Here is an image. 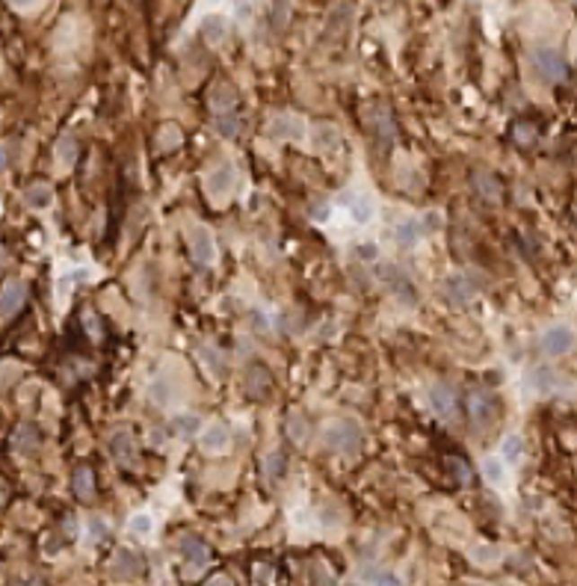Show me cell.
Returning <instances> with one entry per match:
<instances>
[{
    "label": "cell",
    "instance_id": "obj_7",
    "mask_svg": "<svg viewBox=\"0 0 577 586\" xmlns=\"http://www.w3.org/2000/svg\"><path fill=\"white\" fill-rule=\"evenodd\" d=\"M178 551H181V557L192 565V569H205V565L210 563L208 542L201 537H192V533H184V537L178 539Z\"/></svg>",
    "mask_w": 577,
    "mask_h": 586
},
{
    "label": "cell",
    "instance_id": "obj_22",
    "mask_svg": "<svg viewBox=\"0 0 577 586\" xmlns=\"http://www.w3.org/2000/svg\"><path fill=\"white\" fill-rule=\"evenodd\" d=\"M210 110H214V113H231V110L237 107V93L235 89H231L228 84H219L214 93H210Z\"/></svg>",
    "mask_w": 577,
    "mask_h": 586
},
{
    "label": "cell",
    "instance_id": "obj_3",
    "mask_svg": "<svg viewBox=\"0 0 577 586\" xmlns=\"http://www.w3.org/2000/svg\"><path fill=\"white\" fill-rule=\"evenodd\" d=\"M539 350L545 352V356H554V359L569 356V352L574 350V329L572 326H551V329H545L542 335H539Z\"/></svg>",
    "mask_w": 577,
    "mask_h": 586
},
{
    "label": "cell",
    "instance_id": "obj_27",
    "mask_svg": "<svg viewBox=\"0 0 577 586\" xmlns=\"http://www.w3.org/2000/svg\"><path fill=\"white\" fill-rule=\"evenodd\" d=\"M264 474H267L270 483L285 480V474H288V453L285 450H272L270 457L264 459Z\"/></svg>",
    "mask_w": 577,
    "mask_h": 586
},
{
    "label": "cell",
    "instance_id": "obj_41",
    "mask_svg": "<svg viewBox=\"0 0 577 586\" xmlns=\"http://www.w3.org/2000/svg\"><path fill=\"white\" fill-rule=\"evenodd\" d=\"M231 6H235V15L240 18V22H246V18L252 15V0H231Z\"/></svg>",
    "mask_w": 577,
    "mask_h": 586
},
{
    "label": "cell",
    "instance_id": "obj_43",
    "mask_svg": "<svg viewBox=\"0 0 577 586\" xmlns=\"http://www.w3.org/2000/svg\"><path fill=\"white\" fill-rule=\"evenodd\" d=\"M356 252H359V258H364V261H373V258H377V255H379V249H377V244H361V246H359Z\"/></svg>",
    "mask_w": 577,
    "mask_h": 586
},
{
    "label": "cell",
    "instance_id": "obj_20",
    "mask_svg": "<svg viewBox=\"0 0 577 586\" xmlns=\"http://www.w3.org/2000/svg\"><path fill=\"white\" fill-rule=\"evenodd\" d=\"M199 33H201V39H205V42L219 45L222 39L228 36V24H226V18H219V15H208V18H201Z\"/></svg>",
    "mask_w": 577,
    "mask_h": 586
},
{
    "label": "cell",
    "instance_id": "obj_44",
    "mask_svg": "<svg viewBox=\"0 0 577 586\" xmlns=\"http://www.w3.org/2000/svg\"><path fill=\"white\" fill-rule=\"evenodd\" d=\"M329 214H332V208L326 205V201H323V205H317V208H311V219H317V222H326Z\"/></svg>",
    "mask_w": 577,
    "mask_h": 586
},
{
    "label": "cell",
    "instance_id": "obj_9",
    "mask_svg": "<svg viewBox=\"0 0 577 586\" xmlns=\"http://www.w3.org/2000/svg\"><path fill=\"white\" fill-rule=\"evenodd\" d=\"M24 299H27V288H24V281H18V279H9L4 288H0V317H13L15 311H22L24 306Z\"/></svg>",
    "mask_w": 577,
    "mask_h": 586
},
{
    "label": "cell",
    "instance_id": "obj_17",
    "mask_svg": "<svg viewBox=\"0 0 577 586\" xmlns=\"http://www.w3.org/2000/svg\"><path fill=\"white\" fill-rule=\"evenodd\" d=\"M201 450L205 453H226L228 450V444H231V430L226 427V423H210V427L201 432Z\"/></svg>",
    "mask_w": 577,
    "mask_h": 586
},
{
    "label": "cell",
    "instance_id": "obj_4",
    "mask_svg": "<svg viewBox=\"0 0 577 586\" xmlns=\"http://www.w3.org/2000/svg\"><path fill=\"white\" fill-rule=\"evenodd\" d=\"M444 297H448L450 306H468V302L477 297V281L465 272H453V276L444 281Z\"/></svg>",
    "mask_w": 577,
    "mask_h": 586
},
{
    "label": "cell",
    "instance_id": "obj_25",
    "mask_svg": "<svg viewBox=\"0 0 577 586\" xmlns=\"http://www.w3.org/2000/svg\"><path fill=\"white\" fill-rule=\"evenodd\" d=\"M528 388L536 394H551L556 388V373L551 368H533L528 373Z\"/></svg>",
    "mask_w": 577,
    "mask_h": 586
},
{
    "label": "cell",
    "instance_id": "obj_34",
    "mask_svg": "<svg viewBox=\"0 0 577 586\" xmlns=\"http://www.w3.org/2000/svg\"><path fill=\"white\" fill-rule=\"evenodd\" d=\"M199 359L205 361L208 370L214 373V377H222V373H226V359H222L219 350H214V347H201V350H199Z\"/></svg>",
    "mask_w": 577,
    "mask_h": 586
},
{
    "label": "cell",
    "instance_id": "obj_29",
    "mask_svg": "<svg viewBox=\"0 0 577 586\" xmlns=\"http://www.w3.org/2000/svg\"><path fill=\"white\" fill-rule=\"evenodd\" d=\"M72 489L80 501H93L95 498V480H93V471L89 468H77L75 477H72Z\"/></svg>",
    "mask_w": 577,
    "mask_h": 586
},
{
    "label": "cell",
    "instance_id": "obj_14",
    "mask_svg": "<svg viewBox=\"0 0 577 586\" xmlns=\"http://www.w3.org/2000/svg\"><path fill=\"white\" fill-rule=\"evenodd\" d=\"M471 187H474V193H477L483 201H489V205H498V201H501L503 187H501V181L492 175V172L477 169L471 175Z\"/></svg>",
    "mask_w": 577,
    "mask_h": 586
},
{
    "label": "cell",
    "instance_id": "obj_35",
    "mask_svg": "<svg viewBox=\"0 0 577 586\" xmlns=\"http://www.w3.org/2000/svg\"><path fill=\"white\" fill-rule=\"evenodd\" d=\"M483 474L489 477V483L501 486L503 477H506V465L501 462V457H485V459H483Z\"/></svg>",
    "mask_w": 577,
    "mask_h": 586
},
{
    "label": "cell",
    "instance_id": "obj_36",
    "mask_svg": "<svg viewBox=\"0 0 577 586\" xmlns=\"http://www.w3.org/2000/svg\"><path fill=\"white\" fill-rule=\"evenodd\" d=\"M217 130H219V137H226V139H235L237 137L240 119L235 116V110H231V113H217Z\"/></svg>",
    "mask_w": 577,
    "mask_h": 586
},
{
    "label": "cell",
    "instance_id": "obj_19",
    "mask_svg": "<svg viewBox=\"0 0 577 586\" xmlns=\"http://www.w3.org/2000/svg\"><path fill=\"white\" fill-rule=\"evenodd\" d=\"M373 134H377V143L379 148L388 151L391 143H394V116L388 107H377V113H373Z\"/></svg>",
    "mask_w": 577,
    "mask_h": 586
},
{
    "label": "cell",
    "instance_id": "obj_28",
    "mask_svg": "<svg viewBox=\"0 0 577 586\" xmlns=\"http://www.w3.org/2000/svg\"><path fill=\"white\" fill-rule=\"evenodd\" d=\"M521 457H524V439L515 436V432H510V436L501 441V462L503 465H519Z\"/></svg>",
    "mask_w": 577,
    "mask_h": 586
},
{
    "label": "cell",
    "instance_id": "obj_48",
    "mask_svg": "<svg viewBox=\"0 0 577 586\" xmlns=\"http://www.w3.org/2000/svg\"><path fill=\"white\" fill-rule=\"evenodd\" d=\"M214 4H217V0H214Z\"/></svg>",
    "mask_w": 577,
    "mask_h": 586
},
{
    "label": "cell",
    "instance_id": "obj_42",
    "mask_svg": "<svg viewBox=\"0 0 577 586\" xmlns=\"http://www.w3.org/2000/svg\"><path fill=\"white\" fill-rule=\"evenodd\" d=\"M421 222H423V231H439L441 228V217L439 214H423Z\"/></svg>",
    "mask_w": 577,
    "mask_h": 586
},
{
    "label": "cell",
    "instance_id": "obj_10",
    "mask_svg": "<svg viewBox=\"0 0 577 586\" xmlns=\"http://www.w3.org/2000/svg\"><path fill=\"white\" fill-rule=\"evenodd\" d=\"M267 137L270 139H302L306 137V122L299 116H276L272 122L267 125Z\"/></svg>",
    "mask_w": 577,
    "mask_h": 586
},
{
    "label": "cell",
    "instance_id": "obj_8",
    "mask_svg": "<svg viewBox=\"0 0 577 586\" xmlns=\"http://www.w3.org/2000/svg\"><path fill=\"white\" fill-rule=\"evenodd\" d=\"M494 400H492V394H485L480 388H474L468 394V415H471V423L474 427H485V423H492L494 421Z\"/></svg>",
    "mask_w": 577,
    "mask_h": 586
},
{
    "label": "cell",
    "instance_id": "obj_40",
    "mask_svg": "<svg viewBox=\"0 0 577 586\" xmlns=\"http://www.w3.org/2000/svg\"><path fill=\"white\" fill-rule=\"evenodd\" d=\"M288 427H290V436L297 439V441L306 439V421H302V415H290L288 418Z\"/></svg>",
    "mask_w": 577,
    "mask_h": 586
},
{
    "label": "cell",
    "instance_id": "obj_2",
    "mask_svg": "<svg viewBox=\"0 0 577 586\" xmlns=\"http://www.w3.org/2000/svg\"><path fill=\"white\" fill-rule=\"evenodd\" d=\"M530 59L548 84H563V80H569V63H565L556 48H536Z\"/></svg>",
    "mask_w": 577,
    "mask_h": 586
},
{
    "label": "cell",
    "instance_id": "obj_16",
    "mask_svg": "<svg viewBox=\"0 0 577 586\" xmlns=\"http://www.w3.org/2000/svg\"><path fill=\"white\" fill-rule=\"evenodd\" d=\"M427 235L423 231V222L421 217H409V219H403L397 222V228H394V240H397V246L400 249H414L421 244V237Z\"/></svg>",
    "mask_w": 577,
    "mask_h": 586
},
{
    "label": "cell",
    "instance_id": "obj_24",
    "mask_svg": "<svg viewBox=\"0 0 577 586\" xmlns=\"http://www.w3.org/2000/svg\"><path fill=\"white\" fill-rule=\"evenodd\" d=\"M39 444H42V436H39V430L33 427V423H24L22 430L15 432V439H13V448L22 453V457H27V453H33Z\"/></svg>",
    "mask_w": 577,
    "mask_h": 586
},
{
    "label": "cell",
    "instance_id": "obj_33",
    "mask_svg": "<svg viewBox=\"0 0 577 586\" xmlns=\"http://www.w3.org/2000/svg\"><path fill=\"white\" fill-rule=\"evenodd\" d=\"M148 394H151V400H155L157 406H169L172 397H175V382L166 379V377H164V379H157L155 386H151Z\"/></svg>",
    "mask_w": 577,
    "mask_h": 586
},
{
    "label": "cell",
    "instance_id": "obj_45",
    "mask_svg": "<svg viewBox=\"0 0 577 586\" xmlns=\"http://www.w3.org/2000/svg\"><path fill=\"white\" fill-rule=\"evenodd\" d=\"M533 137H536V130L524 128V125H519V128H515V139H519V143H530Z\"/></svg>",
    "mask_w": 577,
    "mask_h": 586
},
{
    "label": "cell",
    "instance_id": "obj_13",
    "mask_svg": "<svg viewBox=\"0 0 577 586\" xmlns=\"http://www.w3.org/2000/svg\"><path fill=\"white\" fill-rule=\"evenodd\" d=\"M190 249H192L196 264H201V267H210L217 261V244H214V237H210L208 228H192Z\"/></svg>",
    "mask_w": 577,
    "mask_h": 586
},
{
    "label": "cell",
    "instance_id": "obj_23",
    "mask_svg": "<svg viewBox=\"0 0 577 586\" xmlns=\"http://www.w3.org/2000/svg\"><path fill=\"white\" fill-rule=\"evenodd\" d=\"M24 205L30 210H45L54 205V190H50L48 184H33V187H27L24 190Z\"/></svg>",
    "mask_w": 577,
    "mask_h": 586
},
{
    "label": "cell",
    "instance_id": "obj_37",
    "mask_svg": "<svg viewBox=\"0 0 577 586\" xmlns=\"http://www.w3.org/2000/svg\"><path fill=\"white\" fill-rule=\"evenodd\" d=\"M471 557L477 563H498L501 560V551L494 548V545H477V548L471 551Z\"/></svg>",
    "mask_w": 577,
    "mask_h": 586
},
{
    "label": "cell",
    "instance_id": "obj_47",
    "mask_svg": "<svg viewBox=\"0 0 577 586\" xmlns=\"http://www.w3.org/2000/svg\"><path fill=\"white\" fill-rule=\"evenodd\" d=\"M4 166H6V151L0 148V169H4Z\"/></svg>",
    "mask_w": 577,
    "mask_h": 586
},
{
    "label": "cell",
    "instance_id": "obj_15",
    "mask_svg": "<svg viewBox=\"0 0 577 586\" xmlns=\"http://www.w3.org/2000/svg\"><path fill=\"white\" fill-rule=\"evenodd\" d=\"M430 406L439 421H453L457 418V397L448 386H432L430 388Z\"/></svg>",
    "mask_w": 577,
    "mask_h": 586
},
{
    "label": "cell",
    "instance_id": "obj_18",
    "mask_svg": "<svg viewBox=\"0 0 577 586\" xmlns=\"http://www.w3.org/2000/svg\"><path fill=\"white\" fill-rule=\"evenodd\" d=\"M270 391H272V373L261 365H252L246 370V394L255 400H264L270 397Z\"/></svg>",
    "mask_w": 577,
    "mask_h": 586
},
{
    "label": "cell",
    "instance_id": "obj_46",
    "mask_svg": "<svg viewBox=\"0 0 577 586\" xmlns=\"http://www.w3.org/2000/svg\"><path fill=\"white\" fill-rule=\"evenodd\" d=\"M9 4H15V6H22V9H27V6H33L36 0H9Z\"/></svg>",
    "mask_w": 577,
    "mask_h": 586
},
{
    "label": "cell",
    "instance_id": "obj_1",
    "mask_svg": "<svg viewBox=\"0 0 577 586\" xmlns=\"http://www.w3.org/2000/svg\"><path fill=\"white\" fill-rule=\"evenodd\" d=\"M320 439H323V448L326 450L341 453V457H350V453L361 450L364 432H361V423L356 418H335L323 427Z\"/></svg>",
    "mask_w": 577,
    "mask_h": 586
},
{
    "label": "cell",
    "instance_id": "obj_30",
    "mask_svg": "<svg viewBox=\"0 0 577 586\" xmlns=\"http://www.w3.org/2000/svg\"><path fill=\"white\" fill-rule=\"evenodd\" d=\"M314 143H317V148H323V151L338 148L341 146V130L335 125H320L317 130H314Z\"/></svg>",
    "mask_w": 577,
    "mask_h": 586
},
{
    "label": "cell",
    "instance_id": "obj_21",
    "mask_svg": "<svg viewBox=\"0 0 577 586\" xmlns=\"http://www.w3.org/2000/svg\"><path fill=\"white\" fill-rule=\"evenodd\" d=\"M169 430H172V436H178V439H192L201 430V418L192 415V412H181V415L172 418Z\"/></svg>",
    "mask_w": 577,
    "mask_h": 586
},
{
    "label": "cell",
    "instance_id": "obj_31",
    "mask_svg": "<svg viewBox=\"0 0 577 586\" xmlns=\"http://www.w3.org/2000/svg\"><path fill=\"white\" fill-rule=\"evenodd\" d=\"M77 155H80V146L75 137H63L57 143V160L63 166H75L77 164Z\"/></svg>",
    "mask_w": 577,
    "mask_h": 586
},
{
    "label": "cell",
    "instance_id": "obj_32",
    "mask_svg": "<svg viewBox=\"0 0 577 586\" xmlns=\"http://www.w3.org/2000/svg\"><path fill=\"white\" fill-rule=\"evenodd\" d=\"M128 530L134 533V537H139V539H148L151 533H155V519H151L148 512H137V515H130Z\"/></svg>",
    "mask_w": 577,
    "mask_h": 586
},
{
    "label": "cell",
    "instance_id": "obj_11",
    "mask_svg": "<svg viewBox=\"0 0 577 586\" xmlns=\"http://www.w3.org/2000/svg\"><path fill=\"white\" fill-rule=\"evenodd\" d=\"M235 181H237V169L231 166V164H222L217 172H210V175H208V193H210V199H217V201L228 199V193L235 190Z\"/></svg>",
    "mask_w": 577,
    "mask_h": 586
},
{
    "label": "cell",
    "instance_id": "obj_12",
    "mask_svg": "<svg viewBox=\"0 0 577 586\" xmlns=\"http://www.w3.org/2000/svg\"><path fill=\"white\" fill-rule=\"evenodd\" d=\"M110 453H113V459L119 465H139V448L130 432H113L110 436Z\"/></svg>",
    "mask_w": 577,
    "mask_h": 586
},
{
    "label": "cell",
    "instance_id": "obj_5",
    "mask_svg": "<svg viewBox=\"0 0 577 586\" xmlns=\"http://www.w3.org/2000/svg\"><path fill=\"white\" fill-rule=\"evenodd\" d=\"M110 569H113V578H119V581H137V578H143L146 563L137 551L121 548L113 557V565H110Z\"/></svg>",
    "mask_w": 577,
    "mask_h": 586
},
{
    "label": "cell",
    "instance_id": "obj_6",
    "mask_svg": "<svg viewBox=\"0 0 577 586\" xmlns=\"http://www.w3.org/2000/svg\"><path fill=\"white\" fill-rule=\"evenodd\" d=\"M343 208H347V214L356 226H370L377 219V201L368 193H350L343 199Z\"/></svg>",
    "mask_w": 577,
    "mask_h": 586
},
{
    "label": "cell",
    "instance_id": "obj_39",
    "mask_svg": "<svg viewBox=\"0 0 577 586\" xmlns=\"http://www.w3.org/2000/svg\"><path fill=\"white\" fill-rule=\"evenodd\" d=\"M86 530H89V537H93V539H104L107 533H110V528L98 519V515H93V519L86 521Z\"/></svg>",
    "mask_w": 577,
    "mask_h": 586
},
{
    "label": "cell",
    "instance_id": "obj_26",
    "mask_svg": "<svg viewBox=\"0 0 577 586\" xmlns=\"http://www.w3.org/2000/svg\"><path fill=\"white\" fill-rule=\"evenodd\" d=\"M359 581L361 583H382V586H397L400 578L394 574L391 569H382V565H364L359 572Z\"/></svg>",
    "mask_w": 577,
    "mask_h": 586
},
{
    "label": "cell",
    "instance_id": "obj_38",
    "mask_svg": "<svg viewBox=\"0 0 577 586\" xmlns=\"http://www.w3.org/2000/svg\"><path fill=\"white\" fill-rule=\"evenodd\" d=\"M448 465L453 468V474H457V483H462V486H471V468H468V465L459 462V459H450Z\"/></svg>",
    "mask_w": 577,
    "mask_h": 586
}]
</instances>
